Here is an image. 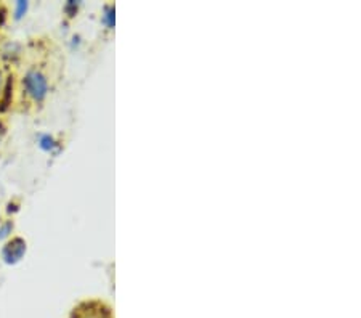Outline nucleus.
Here are the masks:
<instances>
[{"label": "nucleus", "instance_id": "f257e3e1", "mask_svg": "<svg viewBox=\"0 0 361 318\" xmlns=\"http://www.w3.org/2000/svg\"><path fill=\"white\" fill-rule=\"evenodd\" d=\"M21 92L32 105H40L50 92V80L40 66H31L21 78Z\"/></svg>", "mask_w": 361, "mask_h": 318}, {"label": "nucleus", "instance_id": "f03ea898", "mask_svg": "<svg viewBox=\"0 0 361 318\" xmlns=\"http://www.w3.org/2000/svg\"><path fill=\"white\" fill-rule=\"evenodd\" d=\"M69 318H114L113 310L102 300H82L69 314Z\"/></svg>", "mask_w": 361, "mask_h": 318}, {"label": "nucleus", "instance_id": "7ed1b4c3", "mask_svg": "<svg viewBox=\"0 0 361 318\" xmlns=\"http://www.w3.org/2000/svg\"><path fill=\"white\" fill-rule=\"evenodd\" d=\"M26 254V241L20 238V236H11L8 241L4 243L2 251H0V257H2L4 264L15 265L25 257Z\"/></svg>", "mask_w": 361, "mask_h": 318}, {"label": "nucleus", "instance_id": "20e7f679", "mask_svg": "<svg viewBox=\"0 0 361 318\" xmlns=\"http://www.w3.org/2000/svg\"><path fill=\"white\" fill-rule=\"evenodd\" d=\"M13 230L15 225L10 219H5V221L0 222V241H8L11 235H13Z\"/></svg>", "mask_w": 361, "mask_h": 318}, {"label": "nucleus", "instance_id": "39448f33", "mask_svg": "<svg viewBox=\"0 0 361 318\" xmlns=\"http://www.w3.org/2000/svg\"><path fill=\"white\" fill-rule=\"evenodd\" d=\"M39 145L44 152H54V148L56 147V142L54 140V137L51 135H42L39 140Z\"/></svg>", "mask_w": 361, "mask_h": 318}, {"label": "nucleus", "instance_id": "423d86ee", "mask_svg": "<svg viewBox=\"0 0 361 318\" xmlns=\"http://www.w3.org/2000/svg\"><path fill=\"white\" fill-rule=\"evenodd\" d=\"M5 87H7V69H5V63L0 60V98L5 94Z\"/></svg>", "mask_w": 361, "mask_h": 318}, {"label": "nucleus", "instance_id": "0eeeda50", "mask_svg": "<svg viewBox=\"0 0 361 318\" xmlns=\"http://www.w3.org/2000/svg\"><path fill=\"white\" fill-rule=\"evenodd\" d=\"M27 11V2H16L15 5V20H20L26 15Z\"/></svg>", "mask_w": 361, "mask_h": 318}]
</instances>
